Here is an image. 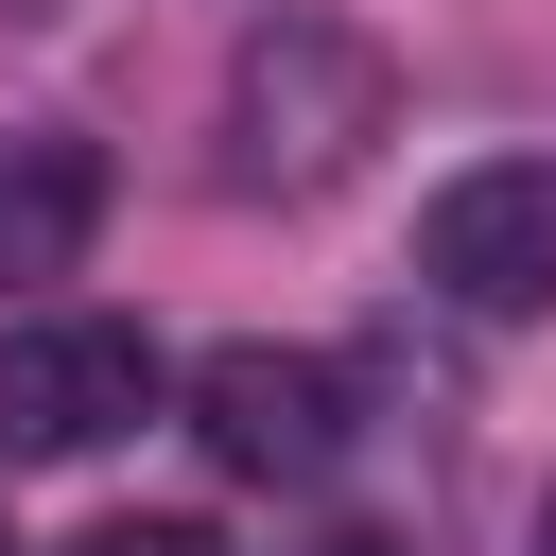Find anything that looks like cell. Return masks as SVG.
Wrapping results in <instances>:
<instances>
[{
  "mask_svg": "<svg viewBox=\"0 0 556 556\" xmlns=\"http://www.w3.org/2000/svg\"><path fill=\"white\" fill-rule=\"evenodd\" d=\"M382 122H400L382 35H348V17H313V0L243 17V52H226V191L313 208V191H348V174H365V139H382Z\"/></svg>",
  "mask_w": 556,
  "mask_h": 556,
  "instance_id": "cell-1",
  "label": "cell"
},
{
  "mask_svg": "<svg viewBox=\"0 0 556 556\" xmlns=\"http://www.w3.org/2000/svg\"><path fill=\"white\" fill-rule=\"evenodd\" d=\"M156 400H174V365H156V330H122V313H35V330H0V469H70V452L139 434Z\"/></svg>",
  "mask_w": 556,
  "mask_h": 556,
  "instance_id": "cell-2",
  "label": "cell"
},
{
  "mask_svg": "<svg viewBox=\"0 0 556 556\" xmlns=\"http://www.w3.org/2000/svg\"><path fill=\"white\" fill-rule=\"evenodd\" d=\"M417 278L452 313H556V156H469L417 208Z\"/></svg>",
  "mask_w": 556,
  "mask_h": 556,
  "instance_id": "cell-3",
  "label": "cell"
},
{
  "mask_svg": "<svg viewBox=\"0 0 556 556\" xmlns=\"http://www.w3.org/2000/svg\"><path fill=\"white\" fill-rule=\"evenodd\" d=\"M191 434H208L243 486H313V469L348 452V382H330L313 348H261V330H243V348L191 365Z\"/></svg>",
  "mask_w": 556,
  "mask_h": 556,
  "instance_id": "cell-4",
  "label": "cell"
},
{
  "mask_svg": "<svg viewBox=\"0 0 556 556\" xmlns=\"http://www.w3.org/2000/svg\"><path fill=\"white\" fill-rule=\"evenodd\" d=\"M104 226V156L87 139H0V278H70Z\"/></svg>",
  "mask_w": 556,
  "mask_h": 556,
  "instance_id": "cell-5",
  "label": "cell"
},
{
  "mask_svg": "<svg viewBox=\"0 0 556 556\" xmlns=\"http://www.w3.org/2000/svg\"><path fill=\"white\" fill-rule=\"evenodd\" d=\"M70 556H226V539H208V521H87Z\"/></svg>",
  "mask_w": 556,
  "mask_h": 556,
  "instance_id": "cell-6",
  "label": "cell"
},
{
  "mask_svg": "<svg viewBox=\"0 0 556 556\" xmlns=\"http://www.w3.org/2000/svg\"><path fill=\"white\" fill-rule=\"evenodd\" d=\"M35 17H70V0H0V35H35Z\"/></svg>",
  "mask_w": 556,
  "mask_h": 556,
  "instance_id": "cell-7",
  "label": "cell"
},
{
  "mask_svg": "<svg viewBox=\"0 0 556 556\" xmlns=\"http://www.w3.org/2000/svg\"><path fill=\"white\" fill-rule=\"evenodd\" d=\"M539 556H556V504H539Z\"/></svg>",
  "mask_w": 556,
  "mask_h": 556,
  "instance_id": "cell-8",
  "label": "cell"
},
{
  "mask_svg": "<svg viewBox=\"0 0 556 556\" xmlns=\"http://www.w3.org/2000/svg\"><path fill=\"white\" fill-rule=\"evenodd\" d=\"M0 556H17V539H0Z\"/></svg>",
  "mask_w": 556,
  "mask_h": 556,
  "instance_id": "cell-9",
  "label": "cell"
}]
</instances>
